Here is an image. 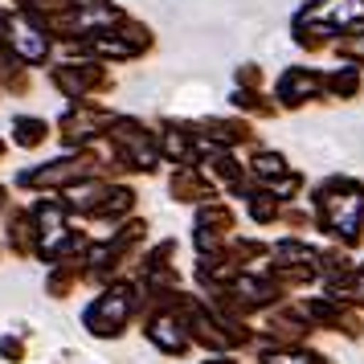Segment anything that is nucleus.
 Instances as JSON below:
<instances>
[{
  "instance_id": "28",
  "label": "nucleus",
  "mask_w": 364,
  "mask_h": 364,
  "mask_svg": "<svg viewBox=\"0 0 364 364\" xmlns=\"http://www.w3.org/2000/svg\"><path fill=\"white\" fill-rule=\"evenodd\" d=\"M340 53H344L348 62H364V33L348 37V41H340Z\"/></svg>"
},
{
  "instance_id": "6",
  "label": "nucleus",
  "mask_w": 364,
  "mask_h": 364,
  "mask_svg": "<svg viewBox=\"0 0 364 364\" xmlns=\"http://www.w3.org/2000/svg\"><path fill=\"white\" fill-rule=\"evenodd\" d=\"M237 237V213L225 200H205L197 205V217H193V242H197V254H213V250H225Z\"/></svg>"
},
{
  "instance_id": "1",
  "label": "nucleus",
  "mask_w": 364,
  "mask_h": 364,
  "mask_svg": "<svg viewBox=\"0 0 364 364\" xmlns=\"http://www.w3.org/2000/svg\"><path fill=\"white\" fill-rule=\"evenodd\" d=\"M315 230L336 237L340 246H356L364 237V184L352 176H328L311 193Z\"/></svg>"
},
{
  "instance_id": "4",
  "label": "nucleus",
  "mask_w": 364,
  "mask_h": 364,
  "mask_svg": "<svg viewBox=\"0 0 364 364\" xmlns=\"http://www.w3.org/2000/svg\"><path fill=\"white\" fill-rule=\"evenodd\" d=\"M33 209V221H37V233H41V246H37V258L41 262H62L70 254V237H74V225H70V209L62 193H41V197L29 205Z\"/></svg>"
},
{
  "instance_id": "29",
  "label": "nucleus",
  "mask_w": 364,
  "mask_h": 364,
  "mask_svg": "<svg viewBox=\"0 0 364 364\" xmlns=\"http://www.w3.org/2000/svg\"><path fill=\"white\" fill-rule=\"evenodd\" d=\"M9 209H13V188H9V184H0V221H4Z\"/></svg>"
},
{
  "instance_id": "27",
  "label": "nucleus",
  "mask_w": 364,
  "mask_h": 364,
  "mask_svg": "<svg viewBox=\"0 0 364 364\" xmlns=\"http://www.w3.org/2000/svg\"><path fill=\"white\" fill-rule=\"evenodd\" d=\"M237 86H242V90H258V86H262V70L254 66V62L237 66Z\"/></svg>"
},
{
  "instance_id": "2",
  "label": "nucleus",
  "mask_w": 364,
  "mask_h": 364,
  "mask_svg": "<svg viewBox=\"0 0 364 364\" xmlns=\"http://www.w3.org/2000/svg\"><path fill=\"white\" fill-rule=\"evenodd\" d=\"M135 319H139V282L135 279H119L102 287L82 307V328L95 340H119Z\"/></svg>"
},
{
  "instance_id": "22",
  "label": "nucleus",
  "mask_w": 364,
  "mask_h": 364,
  "mask_svg": "<svg viewBox=\"0 0 364 364\" xmlns=\"http://www.w3.org/2000/svg\"><path fill=\"white\" fill-rule=\"evenodd\" d=\"M233 107L237 111H246V115H254V119H270V115H279V102H270V99H262V90H233Z\"/></svg>"
},
{
  "instance_id": "25",
  "label": "nucleus",
  "mask_w": 364,
  "mask_h": 364,
  "mask_svg": "<svg viewBox=\"0 0 364 364\" xmlns=\"http://www.w3.org/2000/svg\"><path fill=\"white\" fill-rule=\"evenodd\" d=\"M303 172H287V176H279V181H270L266 184V193H274V197L282 200V205H291V200L299 197V193H303Z\"/></svg>"
},
{
  "instance_id": "3",
  "label": "nucleus",
  "mask_w": 364,
  "mask_h": 364,
  "mask_svg": "<svg viewBox=\"0 0 364 364\" xmlns=\"http://www.w3.org/2000/svg\"><path fill=\"white\" fill-rule=\"evenodd\" d=\"M86 176H99V164L90 151H66L50 164H37L17 172V188H33V193H66L70 184L86 181Z\"/></svg>"
},
{
  "instance_id": "32",
  "label": "nucleus",
  "mask_w": 364,
  "mask_h": 364,
  "mask_svg": "<svg viewBox=\"0 0 364 364\" xmlns=\"http://www.w3.org/2000/svg\"><path fill=\"white\" fill-rule=\"evenodd\" d=\"M4 250H9V246H4V242H0V262H4Z\"/></svg>"
},
{
  "instance_id": "13",
  "label": "nucleus",
  "mask_w": 364,
  "mask_h": 364,
  "mask_svg": "<svg viewBox=\"0 0 364 364\" xmlns=\"http://www.w3.org/2000/svg\"><path fill=\"white\" fill-rule=\"evenodd\" d=\"M233 291H237V299H242V303H246L254 315H258V311H270V307H279L282 295H287L279 282L266 274V270H246L242 279L233 282Z\"/></svg>"
},
{
  "instance_id": "5",
  "label": "nucleus",
  "mask_w": 364,
  "mask_h": 364,
  "mask_svg": "<svg viewBox=\"0 0 364 364\" xmlns=\"http://www.w3.org/2000/svg\"><path fill=\"white\" fill-rule=\"evenodd\" d=\"M107 135H111V144L127 156L132 172H144V176L160 172V164H164V156H160V135L148 132V127H144V119L115 115L111 123H107Z\"/></svg>"
},
{
  "instance_id": "14",
  "label": "nucleus",
  "mask_w": 364,
  "mask_h": 364,
  "mask_svg": "<svg viewBox=\"0 0 364 364\" xmlns=\"http://www.w3.org/2000/svg\"><path fill=\"white\" fill-rule=\"evenodd\" d=\"M111 184H115V181H107V176H86V181L70 184L66 193H62V200H66V209L74 217H86V221H90V217L99 213V205L107 200Z\"/></svg>"
},
{
  "instance_id": "33",
  "label": "nucleus",
  "mask_w": 364,
  "mask_h": 364,
  "mask_svg": "<svg viewBox=\"0 0 364 364\" xmlns=\"http://www.w3.org/2000/svg\"><path fill=\"white\" fill-rule=\"evenodd\" d=\"M237 364H262V360H237Z\"/></svg>"
},
{
  "instance_id": "26",
  "label": "nucleus",
  "mask_w": 364,
  "mask_h": 364,
  "mask_svg": "<svg viewBox=\"0 0 364 364\" xmlns=\"http://www.w3.org/2000/svg\"><path fill=\"white\" fill-rule=\"evenodd\" d=\"M0 360L9 364L25 360V336H0Z\"/></svg>"
},
{
  "instance_id": "19",
  "label": "nucleus",
  "mask_w": 364,
  "mask_h": 364,
  "mask_svg": "<svg viewBox=\"0 0 364 364\" xmlns=\"http://www.w3.org/2000/svg\"><path fill=\"white\" fill-rule=\"evenodd\" d=\"M46 139H50V123H46V119H37V115H17L13 119V144H17V148L37 151Z\"/></svg>"
},
{
  "instance_id": "23",
  "label": "nucleus",
  "mask_w": 364,
  "mask_h": 364,
  "mask_svg": "<svg viewBox=\"0 0 364 364\" xmlns=\"http://www.w3.org/2000/svg\"><path fill=\"white\" fill-rule=\"evenodd\" d=\"M225 250H230V254L246 266V270H254V262H258V258H270V246H266V242H258V237H233Z\"/></svg>"
},
{
  "instance_id": "24",
  "label": "nucleus",
  "mask_w": 364,
  "mask_h": 364,
  "mask_svg": "<svg viewBox=\"0 0 364 364\" xmlns=\"http://www.w3.org/2000/svg\"><path fill=\"white\" fill-rule=\"evenodd\" d=\"M323 82H328L331 99H352V95H356V86H360V74H356V66H340L336 74H328Z\"/></svg>"
},
{
  "instance_id": "15",
  "label": "nucleus",
  "mask_w": 364,
  "mask_h": 364,
  "mask_svg": "<svg viewBox=\"0 0 364 364\" xmlns=\"http://www.w3.org/2000/svg\"><path fill=\"white\" fill-rule=\"evenodd\" d=\"M135 205H139V197H135L132 184H111V193H107V200L99 205V213L90 217V221H99V225H111V230H119L123 221H132L135 217Z\"/></svg>"
},
{
  "instance_id": "12",
  "label": "nucleus",
  "mask_w": 364,
  "mask_h": 364,
  "mask_svg": "<svg viewBox=\"0 0 364 364\" xmlns=\"http://www.w3.org/2000/svg\"><path fill=\"white\" fill-rule=\"evenodd\" d=\"M4 246L13 250V258H37L41 233H37V221H33L29 205H13L4 213Z\"/></svg>"
},
{
  "instance_id": "7",
  "label": "nucleus",
  "mask_w": 364,
  "mask_h": 364,
  "mask_svg": "<svg viewBox=\"0 0 364 364\" xmlns=\"http://www.w3.org/2000/svg\"><path fill=\"white\" fill-rule=\"evenodd\" d=\"M50 82L58 86L70 102H78V99H90V95L111 90V74H107L99 62H66V66L50 70Z\"/></svg>"
},
{
  "instance_id": "18",
  "label": "nucleus",
  "mask_w": 364,
  "mask_h": 364,
  "mask_svg": "<svg viewBox=\"0 0 364 364\" xmlns=\"http://www.w3.org/2000/svg\"><path fill=\"white\" fill-rule=\"evenodd\" d=\"M250 172H254V181L270 184V181H279V176H287L291 172V164H287V156L282 151H270V148H258L254 156H250Z\"/></svg>"
},
{
  "instance_id": "10",
  "label": "nucleus",
  "mask_w": 364,
  "mask_h": 364,
  "mask_svg": "<svg viewBox=\"0 0 364 364\" xmlns=\"http://www.w3.org/2000/svg\"><path fill=\"white\" fill-rule=\"evenodd\" d=\"M168 193L176 205H205V200H217V181L200 164H181L168 176Z\"/></svg>"
},
{
  "instance_id": "21",
  "label": "nucleus",
  "mask_w": 364,
  "mask_h": 364,
  "mask_svg": "<svg viewBox=\"0 0 364 364\" xmlns=\"http://www.w3.org/2000/svg\"><path fill=\"white\" fill-rule=\"evenodd\" d=\"M164 266H176V237H164V242L148 246L135 270H139V274H148V270H164Z\"/></svg>"
},
{
  "instance_id": "9",
  "label": "nucleus",
  "mask_w": 364,
  "mask_h": 364,
  "mask_svg": "<svg viewBox=\"0 0 364 364\" xmlns=\"http://www.w3.org/2000/svg\"><path fill=\"white\" fill-rule=\"evenodd\" d=\"M197 287L200 295H213V291H230L233 282L246 274V266L233 258L230 250H213V254H200L197 258Z\"/></svg>"
},
{
  "instance_id": "17",
  "label": "nucleus",
  "mask_w": 364,
  "mask_h": 364,
  "mask_svg": "<svg viewBox=\"0 0 364 364\" xmlns=\"http://www.w3.org/2000/svg\"><path fill=\"white\" fill-rule=\"evenodd\" d=\"M200 135L217 144V148H242V144H254V127L246 119H200Z\"/></svg>"
},
{
  "instance_id": "30",
  "label": "nucleus",
  "mask_w": 364,
  "mask_h": 364,
  "mask_svg": "<svg viewBox=\"0 0 364 364\" xmlns=\"http://www.w3.org/2000/svg\"><path fill=\"white\" fill-rule=\"evenodd\" d=\"M205 364H237V360H233V352H217V356H209Z\"/></svg>"
},
{
  "instance_id": "31",
  "label": "nucleus",
  "mask_w": 364,
  "mask_h": 364,
  "mask_svg": "<svg viewBox=\"0 0 364 364\" xmlns=\"http://www.w3.org/2000/svg\"><path fill=\"white\" fill-rule=\"evenodd\" d=\"M4 156H9V144H4V139H0V160H4Z\"/></svg>"
},
{
  "instance_id": "8",
  "label": "nucleus",
  "mask_w": 364,
  "mask_h": 364,
  "mask_svg": "<svg viewBox=\"0 0 364 364\" xmlns=\"http://www.w3.org/2000/svg\"><path fill=\"white\" fill-rule=\"evenodd\" d=\"M139 323H144V336L151 340V348L164 352V356H172V360H181V356H188V352L197 348L176 311H156V315H148V319H139Z\"/></svg>"
},
{
  "instance_id": "11",
  "label": "nucleus",
  "mask_w": 364,
  "mask_h": 364,
  "mask_svg": "<svg viewBox=\"0 0 364 364\" xmlns=\"http://www.w3.org/2000/svg\"><path fill=\"white\" fill-rule=\"evenodd\" d=\"M319 90H328V82H323V74H315V70L307 66H291V70H282V78H279V107H287V111H299L303 102H311L319 99Z\"/></svg>"
},
{
  "instance_id": "16",
  "label": "nucleus",
  "mask_w": 364,
  "mask_h": 364,
  "mask_svg": "<svg viewBox=\"0 0 364 364\" xmlns=\"http://www.w3.org/2000/svg\"><path fill=\"white\" fill-rule=\"evenodd\" d=\"M86 262L82 258H62V262H53L50 270H46V295L50 299H70L78 287L86 282Z\"/></svg>"
},
{
  "instance_id": "20",
  "label": "nucleus",
  "mask_w": 364,
  "mask_h": 364,
  "mask_svg": "<svg viewBox=\"0 0 364 364\" xmlns=\"http://www.w3.org/2000/svg\"><path fill=\"white\" fill-rule=\"evenodd\" d=\"M246 213H250V221H254V225H274V221L282 217V200L274 197V193L258 188V193L246 200Z\"/></svg>"
}]
</instances>
